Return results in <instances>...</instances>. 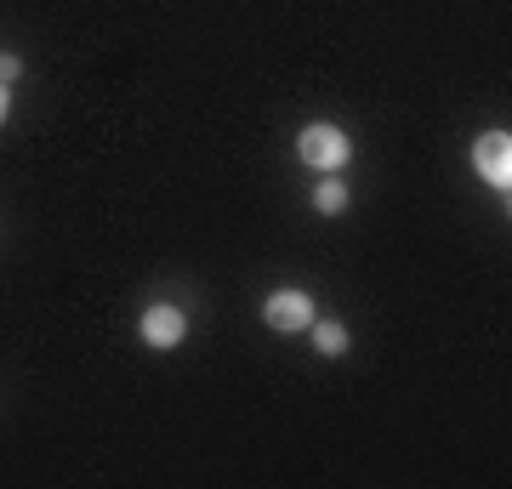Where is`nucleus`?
<instances>
[{
    "instance_id": "nucleus-7",
    "label": "nucleus",
    "mask_w": 512,
    "mask_h": 489,
    "mask_svg": "<svg viewBox=\"0 0 512 489\" xmlns=\"http://www.w3.org/2000/svg\"><path fill=\"white\" fill-rule=\"evenodd\" d=\"M18 69H23L18 57H0V86H6V80H18Z\"/></svg>"
},
{
    "instance_id": "nucleus-3",
    "label": "nucleus",
    "mask_w": 512,
    "mask_h": 489,
    "mask_svg": "<svg viewBox=\"0 0 512 489\" xmlns=\"http://www.w3.org/2000/svg\"><path fill=\"white\" fill-rule=\"evenodd\" d=\"M262 319L291 336V330H308L319 313H313V296H308V290H274V296L262 302Z\"/></svg>"
},
{
    "instance_id": "nucleus-8",
    "label": "nucleus",
    "mask_w": 512,
    "mask_h": 489,
    "mask_svg": "<svg viewBox=\"0 0 512 489\" xmlns=\"http://www.w3.org/2000/svg\"><path fill=\"white\" fill-rule=\"evenodd\" d=\"M6 114H12V91L0 86V126H6Z\"/></svg>"
},
{
    "instance_id": "nucleus-5",
    "label": "nucleus",
    "mask_w": 512,
    "mask_h": 489,
    "mask_svg": "<svg viewBox=\"0 0 512 489\" xmlns=\"http://www.w3.org/2000/svg\"><path fill=\"white\" fill-rule=\"evenodd\" d=\"M313 347H319V353H342V347H348V330L336 325V319H313Z\"/></svg>"
},
{
    "instance_id": "nucleus-2",
    "label": "nucleus",
    "mask_w": 512,
    "mask_h": 489,
    "mask_svg": "<svg viewBox=\"0 0 512 489\" xmlns=\"http://www.w3.org/2000/svg\"><path fill=\"white\" fill-rule=\"evenodd\" d=\"M473 165H478V177L490 182V188L507 194L512 188V137L507 131H484V137L473 143Z\"/></svg>"
},
{
    "instance_id": "nucleus-6",
    "label": "nucleus",
    "mask_w": 512,
    "mask_h": 489,
    "mask_svg": "<svg viewBox=\"0 0 512 489\" xmlns=\"http://www.w3.org/2000/svg\"><path fill=\"white\" fill-rule=\"evenodd\" d=\"M313 205H319L325 217H336V211L348 205V188H342V182H319V188H313Z\"/></svg>"
},
{
    "instance_id": "nucleus-1",
    "label": "nucleus",
    "mask_w": 512,
    "mask_h": 489,
    "mask_svg": "<svg viewBox=\"0 0 512 489\" xmlns=\"http://www.w3.org/2000/svg\"><path fill=\"white\" fill-rule=\"evenodd\" d=\"M296 154L313 171H336V165H348V137H342V126H330V120H313L296 137Z\"/></svg>"
},
{
    "instance_id": "nucleus-4",
    "label": "nucleus",
    "mask_w": 512,
    "mask_h": 489,
    "mask_svg": "<svg viewBox=\"0 0 512 489\" xmlns=\"http://www.w3.org/2000/svg\"><path fill=\"white\" fill-rule=\"evenodd\" d=\"M137 330H143V342L148 347H177L188 336V319H183V308H171V302H154V308L137 319Z\"/></svg>"
}]
</instances>
